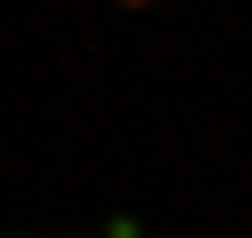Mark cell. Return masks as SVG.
Returning a JSON list of instances; mask_svg holds the SVG:
<instances>
[{
  "instance_id": "6da1fadb",
  "label": "cell",
  "mask_w": 252,
  "mask_h": 238,
  "mask_svg": "<svg viewBox=\"0 0 252 238\" xmlns=\"http://www.w3.org/2000/svg\"><path fill=\"white\" fill-rule=\"evenodd\" d=\"M119 8H149V0H119Z\"/></svg>"
}]
</instances>
